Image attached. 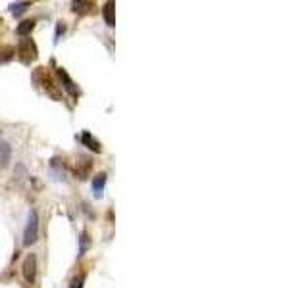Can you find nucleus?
Wrapping results in <instances>:
<instances>
[{
  "mask_svg": "<svg viewBox=\"0 0 308 288\" xmlns=\"http://www.w3.org/2000/svg\"><path fill=\"white\" fill-rule=\"evenodd\" d=\"M16 52H18L19 61L25 63V66H31V61H35L37 56H39V50H37V44L33 39H21Z\"/></svg>",
  "mask_w": 308,
  "mask_h": 288,
  "instance_id": "f257e3e1",
  "label": "nucleus"
},
{
  "mask_svg": "<svg viewBox=\"0 0 308 288\" xmlns=\"http://www.w3.org/2000/svg\"><path fill=\"white\" fill-rule=\"evenodd\" d=\"M37 236H39V213L31 210L27 213V225L23 229V246L35 244Z\"/></svg>",
  "mask_w": 308,
  "mask_h": 288,
  "instance_id": "f03ea898",
  "label": "nucleus"
},
{
  "mask_svg": "<svg viewBox=\"0 0 308 288\" xmlns=\"http://www.w3.org/2000/svg\"><path fill=\"white\" fill-rule=\"evenodd\" d=\"M21 275H23V279L31 284V282H35L37 279V255L35 253H29L23 263H21Z\"/></svg>",
  "mask_w": 308,
  "mask_h": 288,
  "instance_id": "7ed1b4c3",
  "label": "nucleus"
},
{
  "mask_svg": "<svg viewBox=\"0 0 308 288\" xmlns=\"http://www.w3.org/2000/svg\"><path fill=\"white\" fill-rule=\"evenodd\" d=\"M56 73H58V77H60L64 90H66L68 94L73 96V98H77V96H79V88H77V85H75V81L70 77V73L64 70V68H58V70H56Z\"/></svg>",
  "mask_w": 308,
  "mask_h": 288,
  "instance_id": "20e7f679",
  "label": "nucleus"
},
{
  "mask_svg": "<svg viewBox=\"0 0 308 288\" xmlns=\"http://www.w3.org/2000/svg\"><path fill=\"white\" fill-rule=\"evenodd\" d=\"M106 181H108V175L106 173H98L93 177V190H95V196H97V198H102Z\"/></svg>",
  "mask_w": 308,
  "mask_h": 288,
  "instance_id": "39448f33",
  "label": "nucleus"
},
{
  "mask_svg": "<svg viewBox=\"0 0 308 288\" xmlns=\"http://www.w3.org/2000/svg\"><path fill=\"white\" fill-rule=\"evenodd\" d=\"M12 162V146L6 140H0V167H8Z\"/></svg>",
  "mask_w": 308,
  "mask_h": 288,
  "instance_id": "423d86ee",
  "label": "nucleus"
},
{
  "mask_svg": "<svg viewBox=\"0 0 308 288\" xmlns=\"http://www.w3.org/2000/svg\"><path fill=\"white\" fill-rule=\"evenodd\" d=\"M102 16L108 27L116 25V2H106L104 8H102Z\"/></svg>",
  "mask_w": 308,
  "mask_h": 288,
  "instance_id": "0eeeda50",
  "label": "nucleus"
},
{
  "mask_svg": "<svg viewBox=\"0 0 308 288\" xmlns=\"http://www.w3.org/2000/svg\"><path fill=\"white\" fill-rule=\"evenodd\" d=\"M81 142H83V146H87L89 150H93V152H97V154L102 150L100 148V142H98V140L95 139L89 131H85L83 135H81Z\"/></svg>",
  "mask_w": 308,
  "mask_h": 288,
  "instance_id": "6e6552de",
  "label": "nucleus"
},
{
  "mask_svg": "<svg viewBox=\"0 0 308 288\" xmlns=\"http://www.w3.org/2000/svg\"><path fill=\"white\" fill-rule=\"evenodd\" d=\"M33 29H35V21H33V19H25V21H21V23L16 27V33L21 37H27Z\"/></svg>",
  "mask_w": 308,
  "mask_h": 288,
  "instance_id": "1a4fd4ad",
  "label": "nucleus"
},
{
  "mask_svg": "<svg viewBox=\"0 0 308 288\" xmlns=\"http://www.w3.org/2000/svg\"><path fill=\"white\" fill-rule=\"evenodd\" d=\"M95 4L93 2H81V0H77V2H71V10L75 12V14H79V16H85L89 10L93 8Z\"/></svg>",
  "mask_w": 308,
  "mask_h": 288,
  "instance_id": "9d476101",
  "label": "nucleus"
},
{
  "mask_svg": "<svg viewBox=\"0 0 308 288\" xmlns=\"http://www.w3.org/2000/svg\"><path fill=\"white\" fill-rule=\"evenodd\" d=\"M29 8H31V2H16V4H10V14L19 18V16H21L23 12H27Z\"/></svg>",
  "mask_w": 308,
  "mask_h": 288,
  "instance_id": "9b49d317",
  "label": "nucleus"
},
{
  "mask_svg": "<svg viewBox=\"0 0 308 288\" xmlns=\"http://www.w3.org/2000/svg\"><path fill=\"white\" fill-rule=\"evenodd\" d=\"M89 246H91V240H89V233L87 231H83L79 236V255H83V253L89 250Z\"/></svg>",
  "mask_w": 308,
  "mask_h": 288,
  "instance_id": "f8f14e48",
  "label": "nucleus"
},
{
  "mask_svg": "<svg viewBox=\"0 0 308 288\" xmlns=\"http://www.w3.org/2000/svg\"><path fill=\"white\" fill-rule=\"evenodd\" d=\"M91 162L89 159H81V167H77V177L79 179H87V175H89V171H91Z\"/></svg>",
  "mask_w": 308,
  "mask_h": 288,
  "instance_id": "ddd939ff",
  "label": "nucleus"
},
{
  "mask_svg": "<svg viewBox=\"0 0 308 288\" xmlns=\"http://www.w3.org/2000/svg\"><path fill=\"white\" fill-rule=\"evenodd\" d=\"M85 279H87V275H85V273H81L79 277H75V279L71 280L70 288H83V284H85Z\"/></svg>",
  "mask_w": 308,
  "mask_h": 288,
  "instance_id": "4468645a",
  "label": "nucleus"
},
{
  "mask_svg": "<svg viewBox=\"0 0 308 288\" xmlns=\"http://www.w3.org/2000/svg\"><path fill=\"white\" fill-rule=\"evenodd\" d=\"M44 83H46V85H52V83H50V79H48V77L44 79ZM48 92H50V94H52L54 98H56V92H54V88H52V87H48Z\"/></svg>",
  "mask_w": 308,
  "mask_h": 288,
  "instance_id": "2eb2a0df",
  "label": "nucleus"
},
{
  "mask_svg": "<svg viewBox=\"0 0 308 288\" xmlns=\"http://www.w3.org/2000/svg\"><path fill=\"white\" fill-rule=\"evenodd\" d=\"M60 33H64V25H62V23H58V25H56V41H58Z\"/></svg>",
  "mask_w": 308,
  "mask_h": 288,
  "instance_id": "dca6fc26",
  "label": "nucleus"
}]
</instances>
